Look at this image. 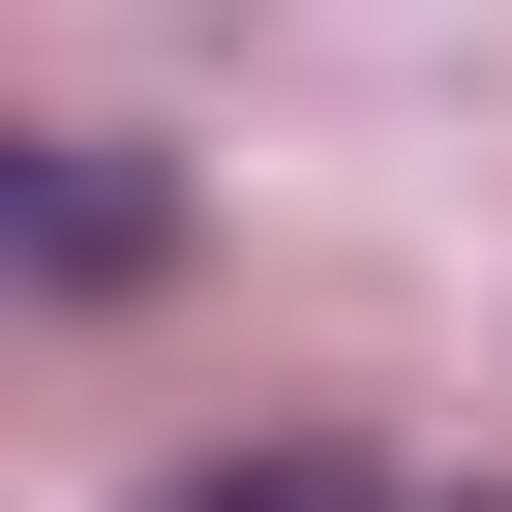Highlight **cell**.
Here are the masks:
<instances>
[{"label":"cell","mask_w":512,"mask_h":512,"mask_svg":"<svg viewBox=\"0 0 512 512\" xmlns=\"http://www.w3.org/2000/svg\"><path fill=\"white\" fill-rule=\"evenodd\" d=\"M151 512H392L362 452H211V482H151Z\"/></svg>","instance_id":"obj_1"}]
</instances>
